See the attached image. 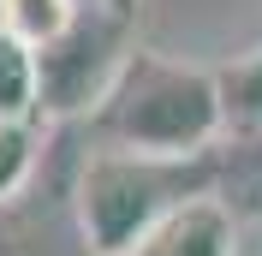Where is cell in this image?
I'll list each match as a JSON object with an SVG mask.
<instances>
[{
  "label": "cell",
  "instance_id": "obj_1",
  "mask_svg": "<svg viewBox=\"0 0 262 256\" xmlns=\"http://www.w3.org/2000/svg\"><path fill=\"white\" fill-rule=\"evenodd\" d=\"M221 131H227V119H221L214 72L191 66V60H173V54H155V48L131 54L114 96L96 113L101 149L167 155V161H203Z\"/></svg>",
  "mask_w": 262,
  "mask_h": 256
},
{
  "label": "cell",
  "instance_id": "obj_2",
  "mask_svg": "<svg viewBox=\"0 0 262 256\" xmlns=\"http://www.w3.org/2000/svg\"><path fill=\"white\" fill-rule=\"evenodd\" d=\"M196 197H214V155L167 161L131 155V149H96L78 173L72 215L90 256H131L167 215H179Z\"/></svg>",
  "mask_w": 262,
  "mask_h": 256
},
{
  "label": "cell",
  "instance_id": "obj_3",
  "mask_svg": "<svg viewBox=\"0 0 262 256\" xmlns=\"http://www.w3.org/2000/svg\"><path fill=\"white\" fill-rule=\"evenodd\" d=\"M131 12L107 0H83L72 30L36 54V90H42V119H96L101 101L114 96L119 72L131 66Z\"/></svg>",
  "mask_w": 262,
  "mask_h": 256
},
{
  "label": "cell",
  "instance_id": "obj_4",
  "mask_svg": "<svg viewBox=\"0 0 262 256\" xmlns=\"http://www.w3.org/2000/svg\"><path fill=\"white\" fill-rule=\"evenodd\" d=\"M131 256H238V221L221 197H196L167 215Z\"/></svg>",
  "mask_w": 262,
  "mask_h": 256
},
{
  "label": "cell",
  "instance_id": "obj_5",
  "mask_svg": "<svg viewBox=\"0 0 262 256\" xmlns=\"http://www.w3.org/2000/svg\"><path fill=\"white\" fill-rule=\"evenodd\" d=\"M214 90H221L227 131H262V48L214 66Z\"/></svg>",
  "mask_w": 262,
  "mask_h": 256
},
{
  "label": "cell",
  "instance_id": "obj_6",
  "mask_svg": "<svg viewBox=\"0 0 262 256\" xmlns=\"http://www.w3.org/2000/svg\"><path fill=\"white\" fill-rule=\"evenodd\" d=\"M83 12V0H0V30L24 42L30 54H42L48 42H60L72 30V18Z\"/></svg>",
  "mask_w": 262,
  "mask_h": 256
},
{
  "label": "cell",
  "instance_id": "obj_7",
  "mask_svg": "<svg viewBox=\"0 0 262 256\" xmlns=\"http://www.w3.org/2000/svg\"><path fill=\"white\" fill-rule=\"evenodd\" d=\"M42 90H36V54L0 30V125H36Z\"/></svg>",
  "mask_w": 262,
  "mask_h": 256
},
{
  "label": "cell",
  "instance_id": "obj_8",
  "mask_svg": "<svg viewBox=\"0 0 262 256\" xmlns=\"http://www.w3.org/2000/svg\"><path fill=\"white\" fill-rule=\"evenodd\" d=\"M36 149H42V131L36 125H0V208L30 185Z\"/></svg>",
  "mask_w": 262,
  "mask_h": 256
},
{
  "label": "cell",
  "instance_id": "obj_9",
  "mask_svg": "<svg viewBox=\"0 0 262 256\" xmlns=\"http://www.w3.org/2000/svg\"><path fill=\"white\" fill-rule=\"evenodd\" d=\"M107 6H119V12H137V0H107Z\"/></svg>",
  "mask_w": 262,
  "mask_h": 256
}]
</instances>
